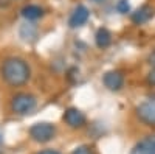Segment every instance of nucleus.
Instances as JSON below:
<instances>
[{
    "label": "nucleus",
    "mask_w": 155,
    "mask_h": 154,
    "mask_svg": "<svg viewBox=\"0 0 155 154\" xmlns=\"http://www.w3.org/2000/svg\"><path fill=\"white\" fill-rule=\"evenodd\" d=\"M30 135L34 142L39 143H47L50 140H53L56 135V128L54 125L47 123V121H41V123H34L30 128Z\"/></svg>",
    "instance_id": "obj_3"
},
{
    "label": "nucleus",
    "mask_w": 155,
    "mask_h": 154,
    "mask_svg": "<svg viewBox=\"0 0 155 154\" xmlns=\"http://www.w3.org/2000/svg\"><path fill=\"white\" fill-rule=\"evenodd\" d=\"M39 154H61V152H58L54 149H45V151H41Z\"/></svg>",
    "instance_id": "obj_15"
},
{
    "label": "nucleus",
    "mask_w": 155,
    "mask_h": 154,
    "mask_svg": "<svg viewBox=\"0 0 155 154\" xmlns=\"http://www.w3.org/2000/svg\"><path fill=\"white\" fill-rule=\"evenodd\" d=\"M93 2H102V0H93Z\"/></svg>",
    "instance_id": "obj_17"
},
{
    "label": "nucleus",
    "mask_w": 155,
    "mask_h": 154,
    "mask_svg": "<svg viewBox=\"0 0 155 154\" xmlns=\"http://www.w3.org/2000/svg\"><path fill=\"white\" fill-rule=\"evenodd\" d=\"M116 8H118V11L120 12H129V9H130V6H129V2L127 0H120L118 2V5H116Z\"/></svg>",
    "instance_id": "obj_13"
},
{
    "label": "nucleus",
    "mask_w": 155,
    "mask_h": 154,
    "mask_svg": "<svg viewBox=\"0 0 155 154\" xmlns=\"http://www.w3.org/2000/svg\"><path fill=\"white\" fill-rule=\"evenodd\" d=\"M95 42L98 48H107L112 44V34L107 28H99L95 34Z\"/></svg>",
    "instance_id": "obj_11"
},
{
    "label": "nucleus",
    "mask_w": 155,
    "mask_h": 154,
    "mask_svg": "<svg viewBox=\"0 0 155 154\" xmlns=\"http://www.w3.org/2000/svg\"><path fill=\"white\" fill-rule=\"evenodd\" d=\"M88 17H90V11H88V8L84 6V5H78V6L73 9V12L70 14L68 25H70L71 28H79V27H82V25L87 23Z\"/></svg>",
    "instance_id": "obj_6"
},
{
    "label": "nucleus",
    "mask_w": 155,
    "mask_h": 154,
    "mask_svg": "<svg viewBox=\"0 0 155 154\" xmlns=\"http://www.w3.org/2000/svg\"><path fill=\"white\" fill-rule=\"evenodd\" d=\"M0 73H2L3 80L12 87H20L23 84H27L31 78V69L28 66V62L17 56L6 58L2 62Z\"/></svg>",
    "instance_id": "obj_1"
},
{
    "label": "nucleus",
    "mask_w": 155,
    "mask_h": 154,
    "mask_svg": "<svg viewBox=\"0 0 155 154\" xmlns=\"http://www.w3.org/2000/svg\"><path fill=\"white\" fill-rule=\"evenodd\" d=\"M130 154H155V134L146 135L134 146Z\"/></svg>",
    "instance_id": "obj_8"
},
{
    "label": "nucleus",
    "mask_w": 155,
    "mask_h": 154,
    "mask_svg": "<svg viewBox=\"0 0 155 154\" xmlns=\"http://www.w3.org/2000/svg\"><path fill=\"white\" fill-rule=\"evenodd\" d=\"M146 81H147V84L149 86H155V67L147 73V76H146Z\"/></svg>",
    "instance_id": "obj_14"
},
{
    "label": "nucleus",
    "mask_w": 155,
    "mask_h": 154,
    "mask_svg": "<svg viewBox=\"0 0 155 154\" xmlns=\"http://www.w3.org/2000/svg\"><path fill=\"white\" fill-rule=\"evenodd\" d=\"M71 154H93V149L90 146H87V145H82V146L74 148Z\"/></svg>",
    "instance_id": "obj_12"
},
{
    "label": "nucleus",
    "mask_w": 155,
    "mask_h": 154,
    "mask_svg": "<svg viewBox=\"0 0 155 154\" xmlns=\"http://www.w3.org/2000/svg\"><path fill=\"white\" fill-rule=\"evenodd\" d=\"M138 118L147 126H155V101H144L137 108Z\"/></svg>",
    "instance_id": "obj_4"
},
{
    "label": "nucleus",
    "mask_w": 155,
    "mask_h": 154,
    "mask_svg": "<svg viewBox=\"0 0 155 154\" xmlns=\"http://www.w3.org/2000/svg\"><path fill=\"white\" fill-rule=\"evenodd\" d=\"M102 83L104 86L112 92H118L124 86V75L120 70H109L104 76H102Z\"/></svg>",
    "instance_id": "obj_5"
},
{
    "label": "nucleus",
    "mask_w": 155,
    "mask_h": 154,
    "mask_svg": "<svg viewBox=\"0 0 155 154\" xmlns=\"http://www.w3.org/2000/svg\"><path fill=\"white\" fill-rule=\"evenodd\" d=\"M64 121H65L70 128H81L85 123V115L78 109V108H68L64 112Z\"/></svg>",
    "instance_id": "obj_7"
},
{
    "label": "nucleus",
    "mask_w": 155,
    "mask_h": 154,
    "mask_svg": "<svg viewBox=\"0 0 155 154\" xmlns=\"http://www.w3.org/2000/svg\"><path fill=\"white\" fill-rule=\"evenodd\" d=\"M155 14V11L152 6L149 5H143L141 8H138L135 12H132V22L137 23V25H141V23H146L149 22Z\"/></svg>",
    "instance_id": "obj_9"
},
{
    "label": "nucleus",
    "mask_w": 155,
    "mask_h": 154,
    "mask_svg": "<svg viewBox=\"0 0 155 154\" xmlns=\"http://www.w3.org/2000/svg\"><path fill=\"white\" fill-rule=\"evenodd\" d=\"M149 64H150V66H153L155 67V51H153V53L149 56Z\"/></svg>",
    "instance_id": "obj_16"
},
{
    "label": "nucleus",
    "mask_w": 155,
    "mask_h": 154,
    "mask_svg": "<svg viewBox=\"0 0 155 154\" xmlns=\"http://www.w3.org/2000/svg\"><path fill=\"white\" fill-rule=\"evenodd\" d=\"M20 12L27 20H37L44 16V8H41L39 5H27L22 8Z\"/></svg>",
    "instance_id": "obj_10"
},
{
    "label": "nucleus",
    "mask_w": 155,
    "mask_h": 154,
    "mask_svg": "<svg viewBox=\"0 0 155 154\" xmlns=\"http://www.w3.org/2000/svg\"><path fill=\"white\" fill-rule=\"evenodd\" d=\"M37 104V101H36V97L31 95V94H17L12 97L11 100V109L14 114H19V115H27L30 112L34 111Z\"/></svg>",
    "instance_id": "obj_2"
}]
</instances>
